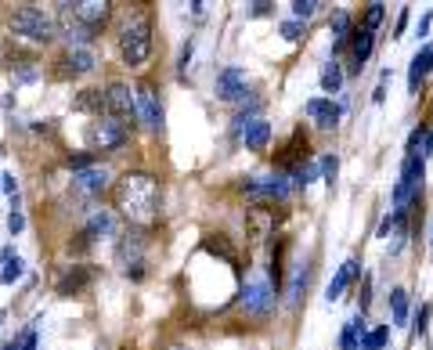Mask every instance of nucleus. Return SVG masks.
Masks as SVG:
<instances>
[{
    "instance_id": "nucleus-15",
    "label": "nucleus",
    "mask_w": 433,
    "mask_h": 350,
    "mask_svg": "<svg viewBox=\"0 0 433 350\" xmlns=\"http://www.w3.org/2000/svg\"><path fill=\"white\" fill-rule=\"evenodd\" d=\"M216 98H221V102H242L245 98V73L242 69H224L221 76H216Z\"/></svg>"
},
{
    "instance_id": "nucleus-26",
    "label": "nucleus",
    "mask_w": 433,
    "mask_h": 350,
    "mask_svg": "<svg viewBox=\"0 0 433 350\" xmlns=\"http://www.w3.org/2000/svg\"><path fill=\"white\" fill-rule=\"evenodd\" d=\"M365 332H368V329H365V314H358L354 322L343 329V336H339V350H358V343H361Z\"/></svg>"
},
{
    "instance_id": "nucleus-14",
    "label": "nucleus",
    "mask_w": 433,
    "mask_h": 350,
    "mask_svg": "<svg viewBox=\"0 0 433 350\" xmlns=\"http://www.w3.org/2000/svg\"><path fill=\"white\" fill-rule=\"evenodd\" d=\"M58 76L69 80V76H83V73H94V54H90L87 47H69L66 54L58 58Z\"/></svg>"
},
{
    "instance_id": "nucleus-33",
    "label": "nucleus",
    "mask_w": 433,
    "mask_h": 350,
    "mask_svg": "<svg viewBox=\"0 0 433 350\" xmlns=\"http://www.w3.org/2000/svg\"><path fill=\"white\" fill-rule=\"evenodd\" d=\"M22 271H25V264H22L18 257H11V260L4 264V271H0V285H15V282L22 278Z\"/></svg>"
},
{
    "instance_id": "nucleus-28",
    "label": "nucleus",
    "mask_w": 433,
    "mask_h": 350,
    "mask_svg": "<svg viewBox=\"0 0 433 350\" xmlns=\"http://www.w3.org/2000/svg\"><path fill=\"white\" fill-rule=\"evenodd\" d=\"M390 339V329L386 325H376V329H368L358 343V350H383V343Z\"/></svg>"
},
{
    "instance_id": "nucleus-8",
    "label": "nucleus",
    "mask_w": 433,
    "mask_h": 350,
    "mask_svg": "<svg viewBox=\"0 0 433 350\" xmlns=\"http://www.w3.org/2000/svg\"><path fill=\"white\" fill-rule=\"evenodd\" d=\"M134 102H138V119L145 123V131H163V98H159V90L156 83H148L141 80L138 90H134Z\"/></svg>"
},
{
    "instance_id": "nucleus-24",
    "label": "nucleus",
    "mask_w": 433,
    "mask_h": 350,
    "mask_svg": "<svg viewBox=\"0 0 433 350\" xmlns=\"http://www.w3.org/2000/svg\"><path fill=\"white\" fill-rule=\"evenodd\" d=\"M83 235L90 239V242H98V239H105V235H112V213H90V220H87V228H83Z\"/></svg>"
},
{
    "instance_id": "nucleus-4",
    "label": "nucleus",
    "mask_w": 433,
    "mask_h": 350,
    "mask_svg": "<svg viewBox=\"0 0 433 350\" xmlns=\"http://www.w3.org/2000/svg\"><path fill=\"white\" fill-rule=\"evenodd\" d=\"M238 307L245 314H253V318H267L274 310V289H271V282L267 274H250L242 282V293H238Z\"/></svg>"
},
{
    "instance_id": "nucleus-37",
    "label": "nucleus",
    "mask_w": 433,
    "mask_h": 350,
    "mask_svg": "<svg viewBox=\"0 0 433 350\" xmlns=\"http://www.w3.org/2000/svg\"><path fill=\"white\" fill-rule=\"evenodd\" d=\"M303 289H307V271L300 267V271H296V282H293V293H289V300H293V303H300Z\"/></svg>"
},
{
    "instance_id": "nucleus-2",
    "label": "nucleus",
    "mask_w": 433,
    "mask_h": 350,
    "mask_svg": "<svg viewBox=\"0 0 433 350\" xmlns=\"http://www.w3.org/2000/svg\"><path fill=\"white\" fill-rule=\"evenodd\" d=\"M116 44L127 66H145L152 58V15L148 8H127L116 22Z\"/></svg>"
},
{
    "instance_id": "nucleus-20",
    "label": "nucleus",
    "mask_w": 433,
    "mask_h": 350,
    "mask_svg": "<svg viewBox=\"0 0 433 350\" xmlns=\"http://www.w3.org/2000/svg\"><path fill=\"white\" fill-rule=\"evenodd\" d=\"M426 73H433V44H426V47L412 58V73H408V90H412V94L419 90V83H422Z\"/></svg>"
},
{
    "instance_id": "nucleus-42",
    "label": "nucleus",
    "mask_w": 433,
    "mask_h": 350,
    "mask_svg": "<svg viewBox=\"0 0 433 350\" xmlns=\"http://www.w3.org/2000/svg\"><path fill=\"white\" fill-rule=\"evenodd\" d=\"M368 296H372V278H365V285H361V314L368 310Z\"/></svg>"
},
{
    "instance_id": "nucleus-38",
    "label": "nucleus",
    "mask_w": 433,
    "mask_h": 350,
    "mask_svg": "<svg viewBox=\"0 0 433 350\" xmlns=\"http://www.w3.org/2000/svg\"><path fill=\"white\" fill-rule=\"evenodd\" d=\"M15 83H37V69L33 66H15Z\"/></svg>"
},
{
    "instance_id": "nucleus-41",
    "label": "nucleus",
    "mask_w": 433,
    "mask_h": 350,
    "mask_svg": "<svg viewBox=\"0 0 433 350\" xmlns=\"http://www.w3.org/2000/svg\"><path fill=\"white\" fill-rule=\"evenodd\" d=\"M22 228H25V220H22V213H18V210H11V213H8V231H11V235H18Z\"/></svg>"
},
{
    "instance_id": "nucleus-40",
    "label": "nucleus",
    "mask_w": 433,
    "mask_h": 350,
    "mask_svg": "<svg viewBox=\"0 0 433 350\" xmlns=\"http://www.w3.org/2000/svg\"><path fill=\"white\" fill-rule=\"evenodd\" d=\"M18 350H37V325H29V329L22 332V343H18Z\"/></svg>"
},
{
    "instance_id": "nucleus-19",
    "label": "nucleus",
    "mask_w": 433,
    "mask_h": 350,
    "mask_svg": "<svg viewBox=\"0 0 433 350\" xmlns=\"http://www.w3.org/2000/svg\"><path fill=\"white\" fill-rule=\"evenodd\" d=\"M242 141L250 152H264L267 141H271V123L267 119H250L245 123V131H242Z\"/></svg>"
},
{
    "instance_id": "nucleus-25",
    "label": "nucleus",
    "mask_w": 433,
    "mask_h": 350,
    "mask_svg": "<svg viewBox=\"0 0 433 350\" xmlns=\"http://www.w3.org/2000/svg\"><path fill=\"white\" fill-rule=\"evenodd\" d=\"M206 253H213V257H221L228 264H238V253H235V246H231L228 235H209L206 239Z\"/></svg>"
},
{
    "instance_id": "nucleus-18",
    "label": "nucleus",
    "mask_w": 433,
    "mask_h": 350,
    "mask_svg": "<svg viewBox=\"0 0 433 350\" xmlns=\"http://www.w3.org/2000/svg\"><path fill=\"white\" fill-rule=\"evenodd\" d=\"M307 116H311L322 131H332L339 123V116H343V105H336L329 98H315V102H307Z\"/></svg>"
},
{
    "instance_id": "nucleus-29",
    "label": "nucleus",
    "mask_w": 433,
    "mask_h": 350,
    "mask_svg": "<svg viewBox=\"0 0 433 350\" xmlns=\"http://www.w3.org/2000/svg\"><path fill=\"white\" fill-rule=\"evenodd\" d=\"M76 109L80 112H105V94L102 90H83L76 98Z\"/></svg>"
},
{
    "instance_id": "nucleus-43",
    "label": "nucleus",
    "mask_w": 433,
    "mask_h": 350,
    "mask_svg": "<svg viewBox=\"0 0 433 350\" xmlns=\"http://www.w3.org/2000/svg\"><path fill=\"white\" fill-rule=\"evenodd\" d=\"M426 314H429V307H422V310H419V318H415V322H412L415 336H422V332H426Z\"/></svg>"
},
{
    "instance_id": "nucleus-30",
    "label": "nucleus",
    "mask_w": 433,
    "mask_h": 350,
    "mask_svg": "<svg viewBox=\"0 0 433 350\" xmlns=\"http://www.w3.org/2000/svg\"><path fill=\"white\" fill-rule=\"evenodd\" d=\"M332 37L339 40V47H343V40H350V15L347 11H336L332 15Z\"/></svg>"
},
{
    "instance_id": "nucleus-45",
    "label": "nucleus",
    "mask_w": 433,
    "mask_h": 350,
    "mask_svg": "<svg viewBox=\"0 0 433 350\" xmlns=\"http://www.w3.org/2000/svg\"><path fill=\"white\" fill-rule=\"evenodd\" d=\"M0 184H4V192H8V195H15V177H11V174L0 177Z\"/></svg>"
},
{
    "instance_id": "nucleus-46",
    "label": "nucleus",
    "mask_w": 433,
    "mask_h": 350,
    "mask_svg": "<svg viewBox=\"0 0 433 350\" xmlns=\"http://www.w3.org/2000/svg\"><path fill=\"white\" fill-rule=\"evenodd\" d=\"M271 11V4H250V15L253 18H260V15H267Z\"/></svg>"
},
{
    "instance_id": "nucleus-7",
    "label": "nucleus",
    "mask_w": 433,
    "mask_h": 350,
    "mask_svg": "<svg viewBox=\"0 0 433 350\" xmlns=\"http://www.w3.org/2000/svg\"><path fill=\"white\" fill-rule=\"evenodd\" d=\"M278 220H282V217H278V210L271 203H257L250 213H245V242H250V249L267 246V239L278 228Z\"/></svg>"
},
{
    "instance_id": "nucleus-10",
    "label": "nucleus",
    "mask_w": 433,
    "mask_h": 350,
    "mask_svg": "<svg viewBox=\"0 0 433 350\" xmlns=\"http://www.w3.org/2000/svg\"><path fill=\"white\" fill-rule=\"evenodd\" d=\"M105 116L127 123V126L138 123V102H134V94H130L127 83H109L105 87Z\"/></svg>"
},
{
    "instance_id": "nucleus-11",
    "label": "nucleus",
    "mask_w": 433,
    "mask_h": 350,
    "mask_svg": "<svg viewBox=\"0 0 433 350\" xmlns=\"http://www.w3.org/2000/svg\"><path fill=\"white\" fill-rule=\"evenodd\" d=\"M73 15L90 29V33H98V29H105L109 18H112V4H109V0H76Z\"/></svg>"
},
{
    "instance_id": "nucleus-47",
    "label": "nucleus",
    "mask_w": 433,
    "mask_h": 350,
    "mask_svg": "<svg viewBox=\"0 0 433 350\" xmlns=\"http://www.w3.org/2000/svg\"><path fill=\"white\" fill-rule=\"evenodd\" d=\"M390 231H394V217H386V220H383V224H379V235H383V239H386Z\"/></svg>"
},
{
    "instance_id": "nucleus-17",
    "label": "nucleus",
    "mask_w": 433,
    "mask_h": 350,
    "mask_svg": "<svg viewBox=\"0 0 433 350\" xmlns=\"http://www.w3.org/2000/svg\"><path fill=\"white\" fill-rule=\"evenodd\" d=\"M303 155H307V134L303 131H296L289 141H286V148H278L274 152V163H278V170H293V167H300L303 163Z\"/></svg>"
},
{
    "instance_id": "nucleus-31",
    "label": "nucleus",
    "mask_w": 433,
    "mask_h": 350,
    "mask_svg": "<svg viewBox=\"0 0 433 350\" xmlns=\"http://www.w3.org/2000/svg\"><path fill=\"white\" fill-rule=\"evenodd\" d=\"M383 15H386V8H383V4H368V8L361 11V29H368V33H376V25L383 22Z\"/></svg>"
},
{
    "instance_id": "nucleus-39",
    "label": "nucleus",
    "mask_w": 433,
    "mask_h": 350,
    "mask_svg": "<svg viewBox=\"0 0 433 350\" xmlns=\"http://www.w3.org/2000/svg\"><path fill=\"white\" fill-rule=\"evenodd\" d=\"M282 37L286 40H300L303 37V22H282Z\"/></svg>"
},
{
    "instance_id": "nucleus-12",
    "label": "nucleus",
    "mask_w": 433,
    "mask_h": 350,
    "mask_svg": "<svg viewBox=\"0 0 433 350\" xmlns=\"http://www.w3.org/2000/svg\"><path fill=\"white\" fill-rule=\"evenodd\" d=\"M54 22H58V33L66 37L69 47H87L90 40H94V33H90V29L73 15V4H61V15H58Z\"/></svg>"
},
{
    "instance_id": "nucleus-16",
    "label": "nucleus",
    "mask_w": 433,
    "mask_h": 350,
    "mask_svg": "<svg viewBox=\"0 0 433 350\" xmlns=\"http://www.w3.org/2000/svg\"><path fill=\"white\" fill-rule=\"evenodd\" d=\"M90 278H94L90 267H66V271L54 274V293L58 296H73V293L83 289V285H90Z\"/></svg>"
},
{
    "instance_id": "nucleus-22",
    "label": "nucleus",
    "mask_w": 433,
    "mask_h": 350,
    "mask_svg": "<svg viewBox=\"0 0 433 350\" xmlns=\"http://www.w3.org/2000/svg\"><path fill=\"white\" fill-rule=\"evenodd\" d=\"M286 242L282 239H278L274 242V249H271V264H267V282H271V289L278 293V289H282V282H286Z\"/></svg>"
},
{
    "instance_id": "nucleus-48",
    "label": "nucleus",
    "mask_w": 433,
    "mask_h": 350,
    "mask_svg": "<svg viewBox=\"0 0 433 350\" xmlns=\"http://www.w3.org/2000/svg\"><path fill=\"white\" fill-rule=\"evenodd\" d=\"M426 29H429V15H422V18H419V37H426Z\"/></svg>"
},
{
    "instance_id": "nucleus-6",
    "label": "nucleus",
    "mask_w": 433,
    "mask_h": 350,
    "mask_svg": "<svg viewBox=\"0 0 433 350\" xmlns=\"http://www.w3.org/2000/svg\"><path fill=\"white\" fill-rule=\"evenodd\" d=\"M127 141H130V126L112 116H102L98 123L87 126V145L94 152H112V148H123Z\"/></svg>"
},
{
    "instance_id": "nucleus-35",
    "label": "nucleus",
    "mask_w": 433,
    "mask_h": 350,
    "mask_svg": "<svg viewBox=\"0 0 433 350\" xmlns=\"http://www.w3.org/2000/svg\"><path fill=\"white\" fill-rule=\"evenodd\" d=\"M322 177L329 181V184H336V174H339V155H322Z\"/></svg>"
},
{
    "instance_id": "nucleus-5",
    "label": "nucleus",
    "mask_w": 433,
    "mask_h": 350,
    "mask_svg": "<svg viewBox=\"0 0 433 350\" xmlns=\"http://www.w3.org/2000/svg\"><path fill=\"white\" fill-rule=\"evenodd\" d=\"M116 260H119L123 271H127V278H134V282H141L148 274V264H145V231L141 228H127V235L119 239Z\"/></svg>"
},
{
    "instance_id": "nucleus-44",
    "label": "nucleus",
    "mask_w": 433,
    "mask_h": 350,
    "mask_svg": "<svg viewBox=\"0 0 433 350\" xmlns=\"http://www.w3.org/2000/svg\"><path fill=\"white\" fill-rule=\"evenodd\" d=\"M188 58H192V40L181 47V61H177V69H181V73H184V66H188Z\"/></svg>"
},
{
    "instance_id": "nucleus-27",
    "label": "nucleus",
    "mask_w": 433,
    "mask_h": 350,
    "mask_svg": "<svg viewBox=\"0 0 433 350\" xmlns=\"http://www.w3.org/2000/svg\"><path fill=\"white\" fill-rule=\"evenodd\" d=\"M390 314H394V325H405L408 322V293L405 289H394L390 293Z\"/></svg>"
},
{
    "instance_id": "nucleus-32",
    "label": "nucleus",
    "mask_w": 433,
    "mask_h": 350,
    "mask_svg": "<svg viewBox=\"0 0 433 350\" xmlns=\"http://www.w3.org/2000/svg\"><path fill=\"white\" fill-rule=\"evenodd\" d=\"M322 87H325L329 94H336L339 87H343V69H339V66H325V69H322Z\"/></svg>"
},
{
    "instance_id": "nucleus-36",
    "label": "nucleus",
    "mask_w": 433,
    "mask_h": 350,
    "mask_svg": "<svg viewBox=\"0 0 433 350\" xmlns=\"http://www.w3.org/2000/svg\"><path fill=\"white\" fill-rule=\"evenodd\" d=\"M318 11V4H315V0H296V4H293V15L303 22V18H311Z\"/></svg>"
},
{
    "instance_id": "nucleus-34",
    "label": "nucleus",
    "mask_w": 433,
    "mask_h": 350,
    "mask_svg": "<svg viewBox=\"0 0 433 350\" xmlns=\"http://www.w3.org/2000/svg\"><path fill=\"white\" fill-rule=\"evenodd\" d=\"M66 167L69 170H87V167H98V163H94V152H73L66 159Z\"/></svg>"
},
{
    "instance_id": "nucleus-13",
    "label": "nucleus",
    "mask_w": 433,
    "mask_h": 350,
    "mask_svg": "<svg viewBox=\"0 0 433 350\" xmlns=\"http://www.w3.org/2000/svg\"><path fill=\"white\" fill-rule=\"evenodd\" d=\"M109 188V170L105 167H87V170H76L73 174V192L83 195V199H94Z\"/></svg>"
},
{
    "instance_id": "nucleus-9",
    "label": "nucleus",
    "mask_w": 433,
    "mask_h": 350,
    "mask_svg": "<svg viewBox=\"0 0 433 350\" xmlns=\"http://www.w3.org/2000/svg\"><path fill=\"white\" fill-rule=\"evenodd\" d=\"M293 192V181H289V174H271V177H264V181H242V195H250V199H260V203H282L286 195Z\"/></svg>"
},
{
    "instance_id": "nucleus-23",
    "label": "nucleus",
    "mask_w": 433,
    "mask_h": 350,
    "mask_svg": "<svg viewBox=\"0 0 433 350\" xmlns=\"http://www.w3.org/2000/svg\"><path fill=\"white\" fill-rule=\"evenodd\" d=\"M372 47H376V40H372V33L368 29H350V51H354V66H365L368 58H372Z\"/></svg>"
},
{
    "instance_id": "nucleus-3",
    "label": "nucleus",
    "mask_w": 433,
    "mask_h": 350,
    "mask_svg": "<svg viewBox=\"0 0 433 350\" xmlns=\"http://www.w3.org/2000/svg\"><path fill=\"white\" fill-rule=\"evenodd\" d=\"M8 25H11V33L18 40H25V44H47L58 33V22L47 11H40V8H15Z\"/></svg>"
},
{
    "instance_id": "nucleus-49",
    "label": "nucleus",
    "mask_w": 433,
    "mask_h": 350,
    "mask_svg": "<svg viewBox=\"0 0 433 350\" xmlns=\"http://www.w3.org/2000/svg\"><path fill=\"white\" fill-rule=\"evenodd\" d=\"M4 350H18V343H8V346H4Z\"/></svg>"
},
{
    "instance_id": "nucleus-1",
    "label": "nucleus",
    "mask_w": 433,
    "mask_h": 350,
    "mask_svg": "<svg viewBox=\"0 0 433 350\" xmlns=\"http://www.w3.org/2000/svg\"><path fill=\"white\" fill-rule=\"evenodd\" d=\"M159 203H163V184L145 170H130L112 184V206L127 220L130 228H156L159 224Z\"/></svg>"
},
{
    "instance_id": "nucleus-21",
    "label": "nucleus",
    "mask_w": 433,
    "mask_h": 350,
    "mask_svg": "<svg viewBox=\"0 0 433 350\" xmlns=\"http://www.w3.org/2000/svg\"><path fill=\"white\" fill-rule=\"evenodd\" d=\"M358 278V260H347L343 267H339L336 271V278L329 282V289H325V300L332 303V300H339V296H343V289H347V285Z\"/></svg>"
}]
</instances>
